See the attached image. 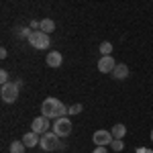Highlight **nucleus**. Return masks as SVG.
Instances as JSON below:
<instances>
[{
	"label": "nucleus",
	"mask_w": 153,
	"mask_h": 153,
	"mask_svg": "<svg viewBox=\"0 0 153 153\" xmlns=\"http://www.w3.org/2000/svg\"><path fill=\"white\" fill-rule=\"evenodd\" d=\"M84 108H82V104H74V106H70V114H80Z\"/></svg>",
	"instance_id": "nucleus-18"
},
{
	"label": "nucleus",
	"mask_w": 153,
	"mask_h": 153,
	"mask_svg": "<svg viewBox=\"0 0 153 153\" xmlns=\"http://www.w3.org/2000/svg\"><path fill=\"white\" fill-rule=\"evenodd\" d=\"M100 53L102 55H112V43L110 41H102L100 43Z\"/></svg>",
	"instance_id": "nucleus-15"
},
{
	"label": "nucleus",
	"mask_w": 153,
	"mask_h": 153,
	"mask_svg": "<svg viewBox=\"0 0 153 153\" xmlns=\"http://www.w3.org/2000/svg\"><path fill=\"white\" fill-rule=\"evenodd\" d=\"M114 80H125V78H129V68H127V63H117V68L114 71L110 74Z\"/></svg>",
	"instance_id": "nucleus-11"
},
{
	"label": "nucleus",
	"mask_w": 153,
	"mask_h": 153,
	"mask_svg": "<svg viewBox=\"0 0 153 153\" xmlns=\"http://www.w3.org/2000/svg\"><path fill=\"white\" fill-rule=\"evenodd\" d=\"M117 68V61L112 59V55H102L98 59V71L100 74H112Z\"/></svg>",
	"instance_id": "nucleus-7"
},
{
	"label": "nucleus",
	"mask_w": 153,
	"mask_h": 153,
	"mask_svg": "<svg viewBox=\"0 0 153 153\" xmlns=\"http://www.w3.org/2000/svg\"><path fill=\"white\" fill-rule=\"evenodd\" d=\"M45 61H47L49 68H59V65L63 63V55H61L59 51H49V53H47V59H45Z\"/></svg>",
	"instance_id": "nucleus-9"
},
{
	"label": "nucleus",
	"mask_w": 153,
	"mask_h": 153,
	"mask_svg": "<svg viewBox=\"0 0 153 153\" xmlns=\"http://www.w3.org/2000/svg\"><path fill=\"white\" fill-rule=\"evenodd\" d=\"M151 143H153V131H151Z\"/></svg>",
	"instance_id": "nucleus-22"
},
{
	"label": "nucleus",
	"mask_w": 153,
	"mask_h": 153,
	"mask_svg": "<svg viewBox=\"0 0 153 153\" xmlns=\"http://www.w3.org/2000/svg\"><path fill=\"white\" fill-rule=\"evenodd\" d=\"M8 82H10V76H8V71L2 70V71H0V84L4 86V84H8Z\"/></svg>",
	"instance_id": "nucleus-17"
},
{
	"label": "nucleus",
	"mask_w": 153,
	"mask_h": 153,
	"mask_svg": "<svg viewBox=\"0 0 153 153\" xmlns=\"http://www.w3.org/2000/svg\"><path fill=\"white\" fill-rule=\"evenodd\" d=\"M25 149H27V145L23 143V139L10 143V153H25Z\"/></svg>",
	"instance_id": "nucleus-14"
},
{
	"label": "nucleus",
	"mask_w": 153,
	"mask_h": 153,
	"mask_svg": "<svg viewBox=\"0 0 153 153\" xmlns=\"http://www.w3.org/2000/svg\"><path fill=\"white\" fill-rule=\"evenodd\" d=\"M41 31H43V33H53V31H55V21H53V19H43V21H41Z\"/></svg>",
	"instance_id": "nucleus-12"
},
{
	"label": "nucleus",
	"mask_w": 153,
	"mask_h": 153,
	"mask_svg": "<svg viewBox=\"0 0 153 153\" xmlns=\"http://www.w3.org/2000/svg\"><path fill=\"white\" fill-rule=\"evenodd\" d=\"M21 86H23L21 80L4 84V86L0 88V98H2V102H6V104L16 102V100H19V92H21Z\"/></svg>",
	"instance_id": "nucleus-2"
},
{
	"label": "nucleus",
	"mask_w": 153,
	"mask_h": 153,
	"mask_svg": "<svg viewBox=\"0 0 153 153\" xmlns=\"http://www.w3.org/2000/svg\"><path fill=\"white\" fill-rule=\"evenodd\" d=\"M135 153H153V149H149V147H139Z\"/></svg>",
	"instance_id": "nucleus-20"
},
{
	"label": "nucleus",
	"mask_w": 153,
	"mask_h": 153,
	"mask_svg": "<svg viewBox=\"0 0 153 153\" xmlns=\"http://www.w3.org/2000/svg\"><path fill=\"white\" fill-rule=\"evenodd\" d=\"M51 118H47V117H37L33 123H31V131H35L37 135H43V133H47L49 129H51V123H49Z\"/></svg>",
	"instance_id": "nucleus-6"
},
{
	"label": "nucleus",
	"mask_w": 153,
	"mask_h": 153,
	"mask_svg": "<svg viewBox=\"0 0 153 153\" xmlns=\"http://www.w3.org/2000/svg\"><path fill=\"white\" fill-rule=\"evenodd\" d=\"M71 120L68 117H61V118H55V123L51 125V131L55 133V135H59V137H68L71 133Z\"/></svg>",
	"instance_id": "nucleus-5"
},
{
	"label": "nucleus",
	"mask_w": 153,
	"mask_h": 153,
	"mask_svg": "<svg viewBox=\"0 0 153 153\" xmlns=\"http://www.w3.org/2000/svg\"><path fill=\"white\" fill-rule=\"evenodd\" d=\"M110 149H112V151H123V149H125V143H123V139H112V143H110Z\"/></svg>",
	"instance_id": "nucleus-16"
},
{
	"label": "nucleus",
	"mask_w": 153,
	"mask_h": 153,
	"mask_svg": "<svg viewBox=\"0 0 153 153\" xmlns=\"http://www.w3.org/2000/svg\"><path fill=\"white\" fill-rule=\"evenodd\" d=\"M92 153H108V151H106V147H104V145H96Z\"/></svg>",
	"instance_id": "nucleus-19"
},
{
	"label": "nucleus",
	"mask_w": 153,
	"mask_h": 153,
	"mask_svg": "<svg viewBox=\"0 0 153 153\" xmlns=\"http://www.w3.org/2000/svg\"><path fill=\"white\" fill-rule=\"evenodd\" d=\"M59 135H55L53 131H47V133H43L41 135V141H39V147L43 149V151H55L59 147H63L61 143H59Z\"/></svg>",
	"instance_id": "nucleus-3"
},
{
	"label": "nucleus",
	"mask_w": 153,
	"mask_h": 153,
	"mask_svg": "<svg viewBox=\"0 0 153 153\" xmlns=\"http://www.w3.org/2000/svg\"><path fill=\"white\" fill-rule=\"evenodd\" d=\"M6 55H8V51L2 47V49H0V57H2V59H6Z\"/></svg>",
	"instance_id": "nucleus-21"
},
{
	"label": "nucleus",
	"mask_w": 153,
	"mask_h": 153,
	"mask_svg": "<svg viewBox=\"0 0 153 153\" xmlns=\"http://www.w3.org/2000/svg\"><path fill=\"white\" fill-rule=\"evenodd\" d=\"M29 45H33L35 49H47L51 45V41H49V35L47 33H43V31H33L31 35H29Z\"/></svg>",
	"instance_id": "nucleus-4"
},
{
	"label": "nucleus",
	"mask_w": 153,
	"mask_h": 153,
	"mask_svg": "<svg viewBox=\"0 0 153 153\" xmlns=\"http://www.w3.org/2000/svg\"><path fill=\"white\" fill-rule=\"evenodd\" d=\"M112 133L110 131H104V129H98V131H94V135H92V141L96 143V145H110L112 143Z\"/></svg>",
	"instance_id": "nucleus-8"
},
{
	"label": "nucleus",
	"mask_w": 153,
	"mask_h": 153,
	"mask_svg": "<svg viewBox=\"0 0 153 153\" xmlns=\"http://www.w3.org/2000/svg\"><path fill=\"white\" fill-rule=\"evenodd\" d=\"M39 141H41V137L37 135L35 131H29V133H25V137H23V143L31 149V147H37L39 145Z\"/></svg>",
	"instance_id": "nucleus-10"
},
{
	"label": "nucleus",
	"mask_w": 153,
	"mask_h": 153,
	"mask_svg": "<svg viewBox=\"0 0 153 153\" xmlns=\"http://www.w3.org/2000/svg\"><path fill=\"white\" fill-rule=\"evenodd\" d=\"M41 114L55 120V118H61V117H65V114H70V108L63 104L61 100H57V98H45L43 104H41Z\"/></svg>",
	"instance_id": "nucleus-1"
},
{
	"label": "nucleus",
	"mask_w": 153,
	"mask_h": 153,
	"mask_svg": "<svg viewBox=\"0 0 153 153\" xmlns=\"http://www.w3.org/2000/svg\"><path fill=\"white\" fill-rule=\"evenodd\" d=\"M110 133H112V137H114V139H123V137L127 135V127L118 123V125H114V127L110 129Z\"/></svg>",
	"instance_id": "nucleus-13"
}]
</instances>
